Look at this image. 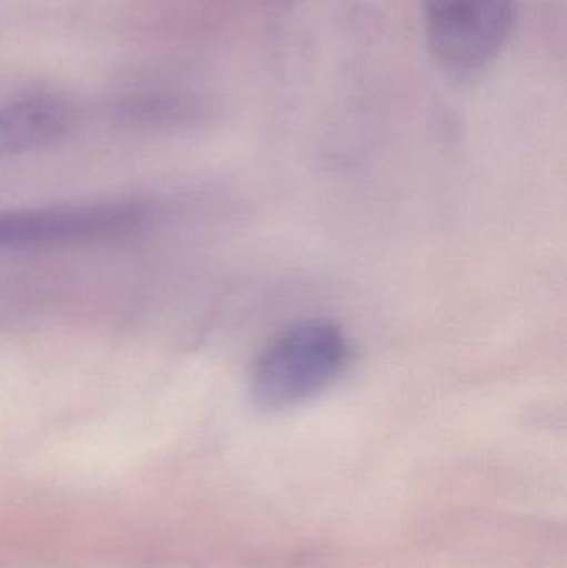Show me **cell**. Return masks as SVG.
<instances>
[{"instance_id":"cell-1","label":"cell","mask_w":567,"mask_h":568,"mask_svg":"<svg viewBox=\"0 0 567 568\" xmlns=\"http://www.w3.org/2000/svg\"><path fill=\"white\" fill-rule=\"evenodd\" d=\"M353 347L328 320L293 324L270 341L250 373V396L265 413L296 409L335 386L352 366Z\"/></svg>"},{"instance_id":"cell-2","label":"cell","mask_w":567,"mask_h":568,"mask_svg":"<svg viewBox=\"0 0 567 568\" xmlns=\"http://www.w3.org/2000/svg\"><path fill=\"white\" fill-rule=\"evenodd\" d=\"M425 22L436 62L452 75H475L509 39L515 0H425Z\"/></svg>"},{"instance_id":"cell-3","label":"cell","mask_w":567,"mask_h":568,"mask_svg":"<svg viewBox=\"0 0 567 568\" xmlns=\"http://www.w3.org/2000/svg\"><path fill=\"white\" fill-rule=\"evenodd\" d=\"M146 210L136 203L0 212V246L105 242L139 232Z\"/></svg>"},{"instance_id":"cell-4","label":"cell","mask_w":567,"mask_h":568,"mask_svg":"<svg viewBox=\"0 0 567 568\" xmlns=\"http://www.w3.org/2000/svg\"><path fill=\"white\" fill-rule=\"evenodd\" d=\"M69 112L52 99H32L0 109V159L49 145L65 133Z\"/></svg>"}]
</instances>
